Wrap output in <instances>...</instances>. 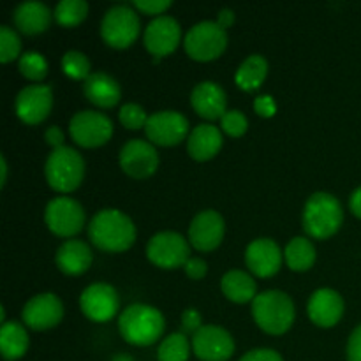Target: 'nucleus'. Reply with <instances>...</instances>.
Here are the masks:
<instances>
[{
    "mask_svg": "<svg viewBox=\"0 0 361 361\" xmlns=\"http://www.w3.org/2000/svg\"><path fill=\"white\" fill-rule=\"evenodd\" d=\"M0 164H2V169H0V171H2V180H0V187H4L6 185V182H7V162H6V157H0Z\"/></svg>",
    "mask_w": 361,
    "mask_h": 361,
    "instance_id": "nucleus-46",
    "label": "nucleus"
},
{
    "mask_svg": "<svg viewBox=\"0 0 361 361\" xmlns=\"http://www.w3.org/2000/svg\"><path fill=\"white\" fill-rule=\"evenodd\" d=\"M310 321L319 328H331L344 316V300L334 289H317L307 305Z\"/></svg>",
    "mask_w": 361,
    "mask_h": 361,
    "instance_id": "nucleus-20",
    "label": "nucleus"
},
{
    "mask_svg": "<svg viewBox=\"0 0 361 361\" xmlns=\"http://www.w3.org/2000/svg\"><path fill=\"white\" fill-rule=\"evenodd\" d=\"M187 55L197 62L219 59L228 48V34L217 21H201L187 32L183 39Z\"/></svg>",
    "mask_w": 361,
    "mask_h": 361,
    "instance_id": "nucleus-6",
    "label": "nucleus"
},
{
    "mask_svg": "<svg viewBox=\"0 0 361 361\" xmlns=\"http://www.w3.org/2000/svg\"><path fill=\"white\" fill-rule=\"evenodd\" d=\"M118 118L120 123H122L126 129L130 130H137L141 129V127L145 129V126H147L148 122L147 113H145V109L137 104H123L118 113Z\"/></svg>",
    "mask_w": 361,
    "mask_h": 361,
    "instance_id": "nucleus-35",
    "label": "nucleus"
},
{
    "mask_svg": "<svg viewBox=\"0 0 361 361\" xmlns=\"http://www.w3.org/2000/svg\"><path fill=\"white\" fill-rule=\"evenodd\" d=\"M247 268L259 279H270L281 270L282 250L274 240L257 238L245 250Z\"/></svg>",
    "mask_w": 361,
    "mask_h": 361,
    "instance_id": "nucleus-19",
    "label": "nucleus"
},
{
    "mask_svg": "<svg viewBox=\"0 0 361 361\" xmlns=\"http://www.w3.org/2000/svg\"><path fill=\"white\" fill-rule=\"evenodd\" d=\"M344 212L335 196L316 192L307 200L303 208V229L310 238L326 240L341 229Z\"/></svg>",
    "mask_w": 361,
    "mask_h": 361,
    "instance_id": "nucleus-4",
    "label": "nucleus"
},
{
    "mask_svg": "<svg viewBox=\"0 0 361 361\" xmlns=\"http://www.w3.org/2000/svg\"><path fill=\"white\" fill-rule=\"evenodd\" d=\"M143 41L145 48L157 59L171 55L182 41L178 21L171 16H157L148 23Z\"/></svg>",
    "mask_w": 361,
    "mask_h": 361,
    "instance_id": "nucleus-18",
    "label": "nucleus"
},
{
    "mask_svg": "<svg viewBox=\"0 0 361 361\" xmlns=\"http://www.w3.org/2000/svg\"><path fill=\"white\" fill-rule=\"evenodd\" d=\"M44 175L49 187L56 192H73L81 185L85 176V161L71 147L56 148L49 154L44 166Z\"/></svg>",
    "mask_w": 361,
    "mask_h": 361,
    "instance_id": "nucleus-5",
    "label": "nucleus"
},
{
    "mask_svg": "<svg viewBox=\"0 0 361 361\" xmlns=\"http://www.w3.org/2000/svg\"><path fill=\"white\" fill-rule=\"evenodd\" d=\"M51 11L41 2H23L13 13V21L25 35L42 34L51 25Z\"/></svg>",
    "mask_w": 361,
    "mask_h": 361,
    "instance_id": "nucleus-25",
    "label": "nucleus"
},
{
    "mask_svg": "<svg viewBox=\"0 0 361 361\" xmlns=\"http://www.w3.org/2000/svg\"><path fill=\"white\" fill-rule=\"evenodd\" d=\"M268 76V62L261 55H250L236 71L235 81L243 92H254L264 83Z\"/></svg>",
    "mask_w": 361,
    "mask_h": 361,
    "instance_id": "nucleus-28",
    "label": "nucleus"
},
{
    "mask_svg": "<svg viewBox=\"0 0 361 361\" xmlns=\"http://www.w3.org/2000/svg\"><path fill=\"white\" fill-rule=\"evenodd\" d=\"M71 137L83 148H97L113 136V122L97 111H78L69 122Z\"/></svg>",
    "mask_w": 361,
    "mask_h": 361,
    "instance_id": "nucleus-10",
    "label": "nucleus"
},
{
    "mask_svg": "<svg viewBox=\"0 0 361 361\" xmlns=\"http://www.w3.org/2000/svg\"><path fill=\"white\" fill-rule=\"evenodd\" d=\"M222 148V133L210 123H201L187 140V152L197 162L214 159Z\"/></svg>",
    "mask_w": 361,
    "mask_h": 361,
    "instance_id": "nucleus-24",
    "label": "nucleus"
},
{
    "mask_svg": "<svg viewBox=\"0 0 361 361\" xmlns=\"http://www.w3.org/2000/svg\"><path fill=\"white\" fill-rule=\"evenodd\" d=\"M190 102H192L194 111L200 116L207 120H217L226 115L228 97L221 85L214 83V81H203L194 87Z\"/></svg>",
    "mask_w": 361,
    "mask_h": 361,
    "instance_id": "nucleus-21",
    "label": "nucleus"
},
{
    "mask_svg": "<svg viewBox=\"0 0 361 361\" xmlns=\"http://www.w3.org/2000/svg\"><path fill=\"white\" fill-rule=\"evenodd\" d=\"M141 23L136 11L129 6H115L108 9L101 23V37L108 46L126 49L136 42Z\"/></svg>",
    "mask_w": 361,
    "mask_h": 361,
    "instance_id": "nucleus-7",
    "label": "nucleus"
},
{
    "mask_svg": "<svg viewBox=\"0 0 361 361\" xmlns=\"http://www.w3.org/2000/svg\"><path fill=\"white\" fill-rule=\"evenodd\" d=\"M53 108V90L48 85H30L18 94L14 109L18 118L27 126L44 122Z\"/></svg>",
    "mask_w": 361,
    "mask_h": 361,
    "instance_id": "nucleus-13",
    "label": "nucleus"
},
{
    "mask_svg": "<svg viewBox=\"0 0 361 361\" xmlns=\"http://www.w3.org/2000/svg\"><path fill=\"white\" fill-rule=\"evenodd\" d=\"M20 73L30 81H41L48 74V62L37 51H27L20 56Z\"/></svg>",
    "mask_w": 361,
    "mask_h": 361,
    "instance_id": "nucleus-32",
    "label": "nucleus"
},
{
    "mask_svg": "<svg viewBox=\"0 0 361 361\" xmlns=\"http://www.w3.org/2000/svg\"><path fill=\"white\" fill-rule=\"evenodd\" d=\"M221 289L228 300L235 303L254 302L256 298V282L249 274L240 270H231L222 277Z\"/></svg>",
    "mask_w": 361,
    "mask_h": 361,
    "instance_id": "nucleus-27",
    "label": "nucleus"
},
{
    "mask_svg": "<svg viewBox=\"0 0 361 361\" xmlns=\"http://www.w3.org/2000/svg\"><path fill=\"white\" fill-rule=\"evenodd\" d=\"M190 348L187 337L183 334H171L161 342L157 349L159 361H187L190 355Z\"/></svg>",
    "mask_w": 361,
    "mask_h": 361,
    "instance_id": "nucleus-30",
    "label": "nucleus"
},
{
    "mask_svg": "<svg viewBox=\"0 0 361 361\" xmlns=\"http://www.w3.org/2000/svg\"><path fill=\"white\" fill-rule=\"evenodd\" d=\"M28 334L23 324L16 321H6L0 328V353L4 360L16 361L28 351Z\"/></svg>",
    "mask_w": 361,
    "mask_h": 361,
    "instance_id": "nucleus-26",
    "label": "nucleus"
},
{
    "mask_svg": "<svg viewBox=\"0 0 361 361\" xmlns=\"http://www.w3.org/2000/svg\"><path fill=\"white\" fill-rule=\"evenodd\" d=\"M348 361H361V324L349 337Z\"/></svg>",
    "mask_w": 361,
    "mask_h": 361,
    "instance_id": "nucleus-41",
    "label": "nucleus"
},
{
    "mask_svg": "<svg viewBox=\"0 0 361 361\" xmlns=\"http://www.w3.org/2000/svg\"><path fill=\"white\" fill-rule=\"evenodd\" d=\"M92 250L81 240H67L66 243L59 247L55 256V263L62 274L71 275V277H78V275L85 274L90 268Z\"/></svg>",
    "mask_w": 361,
    "mask_h": 361,
    "instance_id": "nucleus-22",
    "label": "nucleus"
},
{
    "mask_svg": "<svg viewBox=\"0 0 361 361\" xmlns=\"http://www.w3.org/2000/svg\"><path fill=\"white\" fill-rule=\"evenodd\" d=\"M88 238L102 252H126L136 240V228L123 212L106 208L88 224Z\"/></svg>",
    "mask_w": 361,
    "mask_h": 361,
    "instance_id": "nucleus-1",
    "label": "nucleus"
},
{
    "mask_svg": "<svg viewBox=\"0 0 361 361\" xmlns=\"http://www.w3.org/2000/svg\"><path fill=\"white\" fill-rule=\"evenodd\" d=\"M182 326L185 328L187 331L196 334L201 328V314L197 312L196 309H187L185 312L182 314Z\"/></svg>",
    "mask_w": 361,
    "mask_h": 361,
    "instance_id": "nucleus-42",
    "label": "nucleus"
},
{
    "mask_svg": "<svg viewBox=\"0 0 361 361\" xmlns=\"http://www.w3.org/2000/svg\"><path fill=\"white\" fill-rule=\"evenodd\" d=\"M240 361H284L282 356L274 349H252L245 353Z\"/></svg>",
    "mask_w": 361,
    "mask_h": 361,
    "instance_id": "nucleus-39",
    "label": "nucleus"
},
{
    "mask_svg": "<svg viewBox=\"0 0 361 361\" xmlns=\"http://www.w3.org/2000/svg\"><path fill=\"white\" fill-rule=\"evenodd\" d=\"M21 41L16 32L9 27H0V62L9 63L20 56Z\"/></svg>",
    "mask_w": 361,
    "mask_h": 361,
    "instance_id": "nucleus-34",
    "label": "nucleus"
},
{
    "mask_svg": "<svg viewBox=\"0 0 361 361\" xmlns=\"http://www.w3.org/2000/svg\"><path fill=\"white\" fill-rule=\"evenodd\" d=\"M133 6L141 13L154 16V14H162L166 9H169L171 2L169 0H136Z\"/></svg>",
    "mask_w": 361,
    "mask_h": 361,
    "instance_id": "nucleus-37",
    "label": "nucleus"
},
{
    "mask_svg": "<svg viewBox=\"0 0 361 361\" xmlns=\"http://www.w3.org/2000/svg\"><path fill=\"white\" fill-rule=\"evenodd\" d=\"M44 140L49 147H53V150H56V148L63 147V140H66V137H63V133L59 127H49L44 133Z\"/></svg>",
    "mask_w": 361,
    "mask_h": 361,
    "instance_id": "nucleus-43",
    "label": "nucleus"
},
{
    "mask_svg": "<svg viewBox=\"0 0 361 361\" xmlns=\"http://www.w3.org/2000/svg\"><path fill=\"white\" fill-rule=\"evenodd\" d=\"M192 351L201 361H228L235 353V341L224 328L207 324L192 335Z\"/></svg>",
    "mask_w": 361,
    "mask_h": 361,
    "instance_id": "nucleus-12",
    "label": "nucleus"
},
{
    "mask_svg": "<svg viewBox=\"0 0 361 361\" xmlns=\"http://www.w3.org/2000/svg\"><path fill=\"white\" fill-rule=\"evenodd\" d=\"M221 127L228 136L231 137H240L247 133V127H249V120L243 115L242 111H226V115L221 118Z\"/></svg>",
    "mask_w": 361,
    "mask_h": 361,
    "instance_id": "nucleus-36",
    "label": "nucleus"
},
{
    "mask_svg": "<svg viewBox=\"0 0 361 361\" xmlns=\"http://www.w3.org/2000/svg\"><path fill=\"white\" fill-rule=\"evenodd\" d=\"M81 312L94 323H106L113 319L118 312L120 300L118 293L109 284H92L81 293L80 298Z\"/></svg>",
    "mask_w": 361,
    "mask_h": 361,
    "instance_id": "nucleus-15",
    "label": "nucleus"
},
{
    "mask_svg": "<svg viewBox=\"0 0 361 361\" xmlns=\"http://www.w3.org/2000/svg\"><path fill=\"white\" fill-rule=\"evenodd\" d=\"M147 137L159 147H175L185 140L189 133V122L178 111H157L148 116L145 126Z\"/></svg>",
    "mask_w": 361,
    "mask_h": 361,
    "instance_id": "nucleus-11",
    "label": "nucleus"
},
{
    "mask_svg": "<svg viewBox=\"0 0 361 361\" xmlns=\"http://www.w3.org/2000/svg\"><path fill=\"white\" fill-rule=\"evenodd\" d=\"M83 94L92 104L99 106V108H113L118 104L120 97H122V90L116 80H113L109 74L106 73H92L90 76L85 80Z\"/></svg>",
    "mask_w": 361,
    "mask_h": 361,
    "instance_id": "nucleus-23",
    "label": "nucleus"
},
{
    "mask_svg": "<svg viewBox=\"0 0 361 361\" xmlns=\"http://www.w3.org/2000/svg\"><path fill=\"white\" fill-rule=\"evenodd\" d=\"M147 256L150 263L164 270L185 267L190 259V247L182 235L175 231H162L152 236L147 245Z\"/></svg>",
    "mask_w": 361,
    "mask_h": 361,
    "instance_id": "nucleus-8",
    "label": "nucleus"
},
{
    "mask_svg": "<svg viewBox=\"0 0 361 361\" xmlns=\"http://www.w3.org/2000/svg\"><path fill=\"white\" fill-rule=\"evenodd\" d=\"M252 317L264 334L282 335L295 323V303L282 291H264L254 298Z\"/></svg>",
    "mask_w": 361,
    "mask_h": 361,
    "instance_id": "nucleus-3",
    "label": "nucleus"
},
{
    "mask_svg": "<svg viewBox=\"0 0 361 361\" xmlns=\"http://www.w3.org/2000/svg\"><path fill=\"white\" fill-rule=\"evenodd\" d=\"M349 207H351V212L356 215V217L361 219V187L353 192L351 201H349Z\"/></svg>",
    "mask_w": 361,
    "mask_h": 361,
    "instance_id": "nucleus-45",
    "label": "nucleus"
},
{
    "mask_svg": "<svg viewBox=\"0 0 361 361\" xmlns=\"http://www.w3.org/2000/svg\"><path fill=\"white\" fill-rule=\"evenodd\" d=\"M62 69L73 80H87L90 76V60L81 51H67L62 56Z\"/></svg>",
    "mask_w": 361,
    "mask_h": 361,
    "instance_id": "nucleus-33",
    "label": "nucleus"
},
{
    "mask_svg": "<svg viewBox=\"0 0 361 361\" xmlns=\"http://www.w3.org/2000/svg\"><path fill=\"white\" fill-rule=\"evenodd\" d=\"M183 268H185L187 277L192 279V281H201V279H204V275L208 271L207 263L201 257H190Z\"/></svg>",
    "mask_w": 361,
    "mask_h": 361,
    "instance_id": "nucleus-38",
    "label": "nucleus"
},
{
    "mask_svg": "<svg viewBox=\"0 0 361 361\" xmlns=\"http://www.w3.org/2000/svg\"><path fill=\"white\" fill-rule=\"evenodd\" d=\"M44 222L53 235L73 238L85 228V210L73 197H55L46 207Z\"/></svg>",
    "mask_w": 361,
    "mask_h": 361,
    "instance_id": "nucleus-9",
    "label": "nucleus"
},
{
    "mask_svg": "<svg viewBox=\"0 0 361 361\" xmlns=\"http://www.w3.org/2000/svg\"><path fill=\"white\" fill-rule=\"evenodd\" d=\"M224 233L226 224L222 215L215 210H204L190 222L189 242L200 252H212L222 243Z\"/></svg>",
    "mask_w": 361,
    "mask_h": 361,
    "instance_id": "nucleus-17",
    "label": "nucleus"
},
{
    "mask_svg": "<svg viewBox=\"0 0 361 361\" xmlns=\"http://www.w3.org/2000/svg\"><path fill=\"white\" fill-rule=\"evenodd\" d=\"M87 14L88 4L85 0H62L55 7V20L62 27H78Z\"/></svg>",
    "mask_w": 361,
    "mask_h": 361,
    "instance_id": "nucleus-31",
    "label": "nucleus"
},
{
    "mask_svg": "<svg viewBox=\"0 0 361 361\" xmlns=\"http://www.w3.org/2000/svg\"><path fill=\"white\" fill-rule=\"evenodd\" d=\"M217 23L219 27H222L226 30V28H229L233 23H235V13H233L231 9H222L221 13H219Z\"/></svg>",
    "mask_w": 361,
    "mask_h": 361,
    "instance_id": "nucleus-44",
    "label": "nucleus"
},
{
    "mask_svg": "<svg viewBox=\"0 0 361 361\" xmlns=\"http://www.w3.org/2000/svg\"><path fill=\"white\" fill-rule=\"evenodd\" d=\"M284 257L293 271H307L316 263V247L309 238L296 236L286 245Z\"/></svg>",
    "mask_w": 361,
    "mask_h": 361,
    "instance_id": "nucleus-29",
    "label": "nucleus"
},
{
    "mask_svg": "<svg viewBox=\"0 0 361 361\" xmlns=\"http://www.w3.org/2000/svg\"><path fill=\"white\" fill-rule=\"evenodd\" d=\"M120 166L130 178H148L159 168V154L148 141L130 140L120 150Z\"/></svg>",
    "mask_w": 361,
    "mask_h": 361,
    "instance_id": "nucleus-14",
    "label": "nucleus"
},
{
    "mask_svg": "<svg viewBox=\"0 0 361 361\" xmlns=\"http://www.w3.org/2000/svg\"><path fill=\"white\" fill-rule=\"evenodd\" d=\"M164 326L162 314L155 307L143 303L129 305L118 319V330L123 341L137 348L155 344L164 334Z\"/></svg>",
    "mask_w": 361,
    "mask_h": 361,
    "instance_id": "nucleus-2",
    "label": "nucleus"
},
{
    "mask_svg": "<svg viewBox=\"0 0 361 361\" xmlns=\"http://www.w3.org/2000/svg\"><path fill=\"white\" fill-rule=\"evenodd\" d=\"M23 323L30 330L44 331L60 324L63 317V305L53 293H42L28 300L23 307Z\"/></svg>",
    "mask_w": 361,
    "mask_h": 361,
    "instance_id": "nucleus-16",
    "label": "nucleus"
},
{
    "mask_svg": "<svg viewBox=\"0 0 361 361\" xmlns=\"http://www.w3.org/2000/svg\"><path fill=\"white\" fill-rule=\"evenodd\" d=\"M254 109L259 116H264V118H270V116L275 115L277 111V106H275L274 99L270 95H261L254 101Z\"/></svg>",
    "mask_w": 361,
    "mask_h": 361,
    "instance_id": "nucleus-40",
    "label": "nucleus"
},
{
    "mask_svg": "<svg viewBox=\"0 0 361 361\" xmlns=\"http://www.w3.org/2000/svg\"><path fill=\"white\" fill-rule=\"evenodd\" d=\"M111 361H134V360L127 355H118V356H115Z\"/></svg>",
    "mask_w": 361,
    "mask_h": 361,
    "instance_id": "nucleus-47",
    "label": "nucleus"
}]
</instances>
